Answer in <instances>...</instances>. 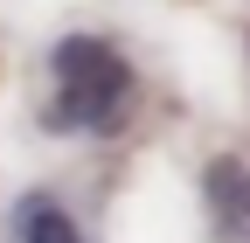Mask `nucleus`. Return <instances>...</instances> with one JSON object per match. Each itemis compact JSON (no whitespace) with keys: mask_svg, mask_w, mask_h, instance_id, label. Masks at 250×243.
I'll list each match as a JSON object with an SVG mask.
<instances>
[{"mask_svg":"<svg viewBox=\"0 0 250 243\" xmlns=\"http://www.w3.org/2000/svg\"><path fill=\"white\" fill-rule=\"evenodd\" d=\"M14 236H21V243H83V236H77V223L62 216L49 195H28V202L14 208Z\"/></svg>","mask_w":250,"mask_h":243,"instance_id":"nucleus-3","label":"nucleus"},{"mask_svg":"<svg viewBox=\"0 0 250 243\" xmlns=\"http://www.w3.org/2000/svg\"><path fill=\"white\" fill-rule=\"evenodd\" d=\"M49 70H56V98L42 111V125L49 132H90V139H104L125 125V111H132V63L104 42V35H62L49 49Z\"/></svg>","mask_w":250,"mask_h":243,"instance_id":"nucleus-1","label":"nucleus"},{"mask_svg":"<svg viewBox=\"0 0 250 243\" xmlns=\"http://www.w3.org/2000/svg\"><path fill=\"white\" fill-rule=\"evenodd\" d=\"M202 195L215 208V229L236 236V243H250V160H208Z\"/></svg>","mask_w":250,"mask_h":243,"instance_id":"nucleus-2","label":"nucleus"}]
</instances>
